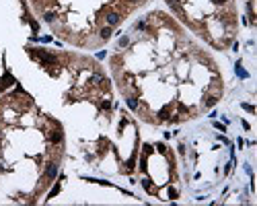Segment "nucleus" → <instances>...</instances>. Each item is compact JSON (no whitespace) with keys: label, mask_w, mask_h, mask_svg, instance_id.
I'll return each mask as SVG.
<instances>
[{"label":"nucleus","mask_w":257,"mask_h":206,"mask_svg":"<svg viewBox=\"0 0 257 206\" xmlns=\"http://www.w3.org/2000/svg\"><path fill=\"white\" fill-rule=\"evenodd\" d=\"M54 19H56V14L54 13H43V21H45V23H54Z\"/></svg>","instance_id":"obj_7"},{"label":"nucleus","mask_w":257,"mask_h":206,"mask_svg":"<svg viewBox=\"0 0 257 206\" xmlns=\"http://www.w3.org/2000/svg\"><path fill=\"white\" fill-rule=\"evenodd\" d=\"M167 2H169V6L173 8V10H175L177 14H181V17H183V8H181V4H179L177 0H167Z\"/></svg>","instance_id":"obj_5"},{"label":"nucleus","mask_w":257,"mask_h":206,"mask_svg":"<svg viewBox=\"0 0 257 206\" xmlns=\"http://www.w3.org/2000/svg\"><path fill=\"white\" fill-rule=\"evenodd\" d=\"M58 192H60V185H56L54 190H52V192H49V196H48V198H54V196H56V194H58Z\"/></svg>","instance_id":"obj_11"},{"label":"nucleus","mask_w":257,"mask_h":206,"mask_svg":"<svg viewBox=\"0 0 257 206\" xmlns=\"http://www.w3.org/2000/svg\"><path fill=\"white\" fill-rule=\"evenodd\" d=\"M117 23H119V14H117V13H109L107 14V25H109V27H113V25H117Z\"/></svg>","instance_id":"obj_4"},{"label":"nucleus","mask_w":257,"mask_h":206,"mask_svg":"<svg viewBox=\"0 0 257 206\" xmlns=\"http://www.w3.org/2000/svg\"><path fill=\"white\" fill-rule=\"evenodd\" d=\"M216 101H218V97L208 95L206 99H204V105H206V107H214V105H216Z\"/></svg>","instance_id":"obj_6"},{"label":"nucleus","mask_w":257,"mask_h":206,"mask_svg":"<svg viewBox=\"0 0 257 206\" xmlns=\"http://www.w3.org/2000/svg\"><path fill=\"white\" fill-rule=\"evenodd\" d=\"M237 74H239V76H247V72H245V70L241 68V62L237 64Z\"/></svg>","instance_id":"obj_10"},{"label":"nucleus","mask_w":257,"mask_h":206,"mask_svg":"<svg viewBox=\"0 0 257 206\" xmlns=\"http://www.w3.org/2000/svg\"><path fill=\"white\" fill-rule=\"evenodd\" d=\"M56 175H58V165H56V163H48L45 177H48V179H56Z\"/></svg>","instance_id":"obj_2"},{"label":"nucleus","mask_w":257,"mask_h":206,"mask_svg":"<svg viewBox=\"0 0 257 206\" xmlns=\"http://www.w3.org/2000/svg\"><path fill=\"white\" fill-rule=\"evenodd\" d=\"M128 37H122V39H119V48H123V46H128Z\"/></svg>","instance_id":"obj_12"},{"label":"nucleus","mask_w":257,"mask_h":206,"mask_svg":"<svg viewBox=\"0 0 257 206\" xmlns=\"http://www.w3.org/2000/svg\"><path fill=\"white\" fill-rule=\"evenodd\" d=\"M128 105L132 107V109H138V101H136L134 97H128Z\"/></svg>","instance_id":"obj_9"},{"label":"nucleus","mask_w":257,"mask_h":206,"mask_svg":"<svg viewBox=\"0 0 257 206\" xmlns=\"http://www.w3.org/2000/svg\"><path fill=\"white\" fill-rule=\"evenodd\" d=\"M62 138H64V134H62L60 128H58V130H52V134H49V140H52L54 144H60Z\"/></svg>","instance_id":"obj_3"},{"label":"nucleus","mask_w":257,"mask_h":206,"mask_svg":"<svg viewBox=\"0 0 257 206\" xmlns=\"http://www.w3.org/2000/svg\"><path fill=\"white\" fill-rule=\"evenodd\" d=\"M212 2H214V4H224L226 0H212Z\"/></svg>","instance_id":"obj_16"},{"label":"nucleus","mask_w":257,"mask_h":206,"mask_svg":"<svg viewBox=\"0 0 257 206\" xmlns=\"http://www.w3.org/2000/svg\"><path fill=\"white\" fill-rule=\"evenodd\" d=\"M101 37L103 39H109V37H111V27H103L101 29Z\"/></svg>","instance_id":"obj_8"},{"label":"nucleus","mask_w":257,"mask_h":206,"mask_svg":"<svg viewBox=\"0 0 257 206\" xmlns=\"http://www.w3.org/2000/svg\"><path fill=\"white\" fill-rule=\"evenodd\" d=\"M136 27H138V29H146V21H140V23H136Z\"/></svg>","instance_id":"obj_13"},{"label":"nucleus","mask_w":257,"mask_h":206,"mask_svg":"<svg viewBox=\"0 0 257 206\" xmlns=\"http://www.w3.org/2000/svg\"><path fill=\"white\" fill-rule=\"evenodd\" d=\"M101 107H103V109H109V107H111V103H109V101H103Z\"/></svg>","instance_id":"obj_14"},{"label":"nucleus","mask_w":257,"mask_h":206,"mask_svg":"<svg viewBox=\"0 0 257 206\" xmlns=\"http://www.w3.org/2000/svg\"><path fill=\"white\" fill-rule=\"evenodd\" d=\"M243 107H245V109H247V111H251V113H253V111H255V109H253V105H247V103H245Z\"/></svg>","instance_id":"obj_15"},{"label":"nucleus","mask_w":257,"mask_h":206,"mask_svg":"<svg viewBox=\"0 0 257 206\" xmlns=\"http://www.w3.org/2000/svg\"><path fill=\"white\" fill-rule=\"evenodd\" d=\"M33 56H37L41 62H45V64H58V58L52 54H48V52H43V50H29Z\"/></svg>","instance_id":"obj_1"}]
</instances>
